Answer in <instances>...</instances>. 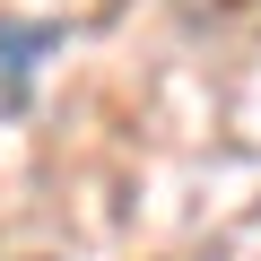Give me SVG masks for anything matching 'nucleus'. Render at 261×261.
I'll list each match as a JSON object with an SVG mask.
<instances>
[{
  "label": "nucleus",
  "instance_id": "1",
  "mask_svg": "<svg viewBox=\"0 0 261 261\" xmlns=\"http://www.w3.org/2000/svg\"><path fill=\"white\" fill-rule=\"evenodd\" d=\"M61 44L53 18H9L0 9V113H27L35 105V61Z\"/></svg>",
  "mask_w": 261,
  "mask_h": 261
}]
</instances>
